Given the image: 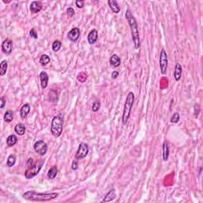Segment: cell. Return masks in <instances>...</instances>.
Here are the masks:
<instances>
[{"instance_id": "cell-1", "label": "cell", "mask_w": 203, "mask_h": 203, "mask_svg": "<svg viewBox=\"0 0 203 203\" xmlns=\"http://www.w3.org/2000/svg\"><path fill=\"white\" fill-rule=\"evenodd\" d=\"M125 17H126L129 27H130L131 35H132V42H133L134 48L136 49H138L140 47V35H139V29H138V25L136 18H135L134 16L132 15V12H131L129 9H127L126 10Z\"/></svg>"}, {"instance_id": "cell-2", "label": "cell", "mask_w": 203, "mask_h": 203, "mask_svg": "<svg viewBox=\"0 0 203 203\" xmlns=\"http://www.w3.org/2000/svg\"><path fill=\"white\" fill-rule=\"evenodd\" d=\"M59 196L56 192L52 193H40L34 190H28L22 194L23 198L32 201H48L53 200Z\"/></svg>"}, {"instance_id": "cell-3", "label": "cell", "mask_w": 203, "mask_h": 203, "mask_svg": "<svg viewBox=\"0 0 203 203\" xmlns=\"http://www.w3.org/2000/svg\"><path fill=\"white\" fill-rule=\"evenodd\" d=\"M64 114L62 113L54 116L51 122V133L55 137H59L63 132Z\"/></svg>"}, {"instance_id": "cell-4", "label": "cell", "mask_w": 203, "mask_h": 203, "mask_svg": "<svg viewBox=\"0 0 203 203\" xmlns=\"http://www.w3.org/2000/svg\"><path fill=\"white\" fill-rule=\"evenodd\" d=\"M134 100H135V95L133 94V92L130 91L128 92V94H127V98L125 100V102H124V109H123V114H122V124L124 125L127 124L128 123V119L130 117V113L131 110H132V105L134 103Z\"/></svg>"}, {"instance_id": "cell-5", "label": "cell", "mask_w": 203, "mask_h": 203, "mask_svg": "<svg viewBox=\"0 0 203 203\" xmlns=\"http://www.w3.org/2000/svg\"><path fill=\"white\" fill-rule=\"evenodd\" d=\"M43 167V162H38L36 164L31 166V167H28L25 171V177L27 179H30V178H34L36 175L39 174L40 170H41Z\"/></svg>"}, {"instance_id": "cell-6", "label": "cell", "mask_w": 203, "mask_h": 203, "mask_svg": "<svg viewBox=\"0 0 203 203\" xmlns=\"http://www.w3.org/2000/svg\"><path fill=\"white\" fill-rule=\"evenodd\" d=\"M167 66H168V58H167V52L164 48H162L159 54V67L162 75H165L167 73Z\"/></svg>"}, {"instance_id": "cell-7", "label": "cell", "mask_w": 203, "mask_h": 203, "mask_svg": "<svg viewBox=\"0 0 203 203\" xmlns=\"http://www.w3.org/2000/svg\"><path fill=\"white\" fill-rule=\"evenodd\" d=\"M89 153V146L86 143L82 142L79 145L78 150L75 155V159L76 160H81L86 158V156Z\"/></svg>"}, {"instance_id": "cell-8", "label": "cell", "mask_w": 203, "mask_h": 203, "mask_svg": "<svg viewBox=\"0 0 203 203\" xmlns=\"http://www.w3.org/2000/svg\"><path fill=\"white\" fill-rule=\"evenodd\" d=\"M33 148H34V151H36V153L43 156L47 153L48 145L43 140H36L33 144Z\"/></svg>"}, {"instance_id": "cell-9", "label": "cell", "mask_w": 203, "mask_h": 203, "mask_svg": "<svg viewBox=\"0 0 203 203\" xmlns=\"http://www.w3.org/2000/svg\"><path fill=\"white\" fill-rule=\"evenodd\" d=\"M13 50V41L10 39L6 38L2 43V51L6 55H10Z\"/></svg>"}, {"instance_id": "cell-10", "label": "cell", "mask_w": 203, "mask_h": 203, "mask_svg": "<svg viewBox=\"0 0 203 203\" xmlns=\"http://www.w3.org/2000/svg\"><path fill=\"white\" fill-rule=\"evenodd\" d=\"M79 36H80V29L78 27H74L71 30L67 33V38L72 41V42H76L79 40Z\"/></svg>"}, {"instance_id": "cell-11", "label": "cell", "mask_w": 203, "mask_h": 203, "mask_svg": "<svg viewBox=\"0 0 203 203\" xmlns=\"http://www.w3.org/2000/svg\"><path fill=\"white\" fill-rule=\"evenodd\" d=\"M98 30L95 29H92L90 30V33H88V36H87V41L90 44H94V43H96V41L98 40Z\"/></svg>"}, {"instance_id": "cell-12", "label": "cell", "mask_w": 203, "mask_h": 203, "mask_svg": "<svg viewBox=\"0 0 203 203\" xmlns=\"http://www.w3.org/2000/svg\"><path fill=\"white\" fill-rule=\"evenodd\" d=\"M29 9L32 13H37L42 9V2L40 1H33L31 2Z\"/></svg>"}, {"instance_id": "cell-13", "label": "cell", "mask_w": 203, "mask_h": 203, "mask_svg": "<svg viewBox=\"0 0 203 203\" xmlns=\"http://www.w3.org/2000/svg\"><path fill=\"white\" fill-rule=\"evenodd\" d=\"M39 76H40V86H41L42 89H45L46 87L48 86V79H49V78H48V75L47 74L46 71H42L40 73Z\"/></svg>"}, {"instance_id": "cell-14", "label": "cell", "mask_w": 203, "mask_h": 203, "mask_svg": "<svg viewBox=\"0 0 203 203\" xmlns=\"http://www.w3.org/2000/svg\"><path fill=\"white\" fill-rule=\"evenodd\" d=\"M121 58L117 56V54H113L109 58V64L113 67H118L121 65Z\"/></svg>"}, {"instance_id": "cell-15", "label": "cell", "mask_w": 203, "mask_h": 203, "mask_svg": "<svg viewBox=\"0 0 203 203\" xmlns=\"http://www.w3.org/2000/svg\"><path fill=\"white\" fill-rule=\"evenodd\" d=\"M30 105L29 103H25V105H23L20 109V117L22 119L26 118L30 112Z\"/></svg>"}, {"instance_id": "cell-16", "label": "cell", "mask_w": 203, "mask_h": 203, "mask_svg": "<svg viewBox=\"0 0 203 203\" xmlns=\"http://www.w3.org/2000/svg\"><path fill=\"white\" fill-rule=\"evenodd\" d=\"M182 67L179 63H177L174 67V77L175 81H179L182 76Z\"/></svg>"}, {"instance_id": "cell-17", "label": "cell", "mask_w": 203, "mask_h": 203, "mask_svg": "<svg viewBox=\"0 0 203 203\" xmlns=\"http://www.w3.org/2000/svg\"><path fill=\"white\" fill-rule=\"evenodd\" d=\"M108 5H109V8L111 9V10L114 13H118L121 11V8L119 6L118 2L116 0H109L108 1Z\"/></svg>"}, {"instance_id": "cell-18", "label": "cell", "mask_w": 203, "mask_h": 203, "mask_svg": "<svg viewBox=\"0 0 203 203\" xmlns=\"http://www.w3.org/2000/svg\"><path fill=\"white\" fill-rule=\"evenodd\" d=\"M117 195H116V190L115 189H111V190H109L106 194L104 197L103 200L102 201L103 202H109V201H111L113 200H114L116 198Z\"/></svg>"}, {"instance_id": "cell-19", "label": "cell", "mask_w": 203, "mask_h": 203, "mask_svg": "<svg viewBox=\"0 0 203 203\" xmlns=\"http://www.w3.org/2000/svg\"><path fill=\"white\" fill-rule=\"evenodd\" d=\"M25 130H26V128H25V125L23 123H17L14 126V131L18 136H23L25 134Z\"/></svg>"}, {"instance_id": "cell-20", "label": "cell", "mask_w": 203, "mask_h": 203, "mask_svg": "<svg viewBox=\"0 0 203 203\" xmlns=\"http://www.w3.org/2000/svg\"><path fill=\"white\" fill-rule=\"evenodd\" d=\"M169 158V145L167 140L163 143V161H167Z\"/></svg>"}, {"instance_id": "cell-21", "label": "cell", "mask_w": 203, "mask_h": 203, "mask_svg": "<svg viewBox=\"0 0 203 203\" xmlns=\"http://www.w3.org/2000/svg\"><path fill=\"white\" fill-rule=\"evenodd\" d=\"M17 143V137L16 135L11 134L6 138V144L8 147H13Z\"/></svg>"}, {"instance_id": "cell-22", "label": "cell", "mask_w": 203, "mask_h": 203, "mask_svg": "<svg viewBox=\"0 0 203 203\" xmlns=\"http://www.w3.org/2000/svg\"><path fill=\"white\" fill-rule=\"evenodd\" d=\"M58 173V168L56 166H53L49 170H48V173H47V177H48L49 179H54L56 178V175H57Z\"/></svg>"}, {"instance_id": "cell-23", "label": "cell", "mask_w": 203, "mask_h": 203, "mask_svg": "<svg viewBox=\"0 0 203 203\" xmlns=\"http://www.w3.org/2000/svg\"><path fill=\"white\" fill-rule=\"evenodd\" d=\"M59 96L56 90H51L48 92V99L52 102H56L58 101Z\"/></svg>"}, {"instance_id": "cell-24", "label": "cell", "mask_w": 203, "mask_h": 203, "mask_svg": "<svg viewBox=\"0 0 203 203\" xmlns=\"http://www.w3.org/2000/svg\"><path fill=\"white\" fill-rule=\"evenodd\" d=\"M8 68V63L6 61V59H4L0 63V75L1 76H3L6 73V71H7Z\"/></svg>"}, {"instance_id": "cell-25", "label": "cell", "mask_w": 203, "mask_h": 203, "mask_svg": "<svg viewBox=\"0 0 203 203\" xmlns=\"http://www.w3.org/2000/svg\"><path fill=\"white\" fill-rule=\"evenodd\" d=\"M50 60H51V59H50L48 55H47V54H43V55L40 56V59H39V63L42 66H46L48 63H50Z\"/></svg>"}, {"instance_id": "cell-26", "label": "cell", "mask_w": 203, "mask_h": 203, "mask_svg": "<svg viewBox=\"0 0 203 203\" xmlns=\"http://www.w3.org/2000/svg\"><path fill=\"white\" fill-rule=\"evenodd\" d=\"M16 163V156L13 154L10 155L7 158V161H6V167H12L14 166Z\"/></svg>"}, {"instance_id": "cell-27", "label": "cell", "mask_w": 203, "mask_h": 203, "mask_svg": "<svg viewBox=\"0 0 203 203\" xmlns=\"http://www.w3.org/2000/svg\"><path fill=\"white\" fill-rule=\"evenodd\" d=\"M3 118L4 121H6V122H11L13 119V113L11 110H6L5 113H4Z\"/></svg>"}, {"instance_id": "cell-28", "label": "cell", "mask_w": 203, "mask_h": 203, "mask_svg": "<svg viewBox=\"0 0 203 203\" xmlns=\"http://www.w3.org/2000/svg\"><path fill=\"white\" fill-rule=\"evenodd\" d=\"M61 46H62V43L60 40H54L53 42H52V49L53 52H58L60 48H61Z\"/></svg>"}, {"instance_id": "cell-29", "label": "cell", "mask_w": 203, "mask_h": 203, "mask_svg": "<svg viewBox=\"0 0 203 203\" xmlns=\"http://www.w3.org/2000/svg\"><path fill=\"white\" fill-rule=\"evenodd\" d=\"M100 106H101V102H100L99 99H96L95 101H94V102L92 103L91 109L93 112H98L100 109Z\"/></svg>"}, {"instance_id": "cell-30", "label": "cell", "mask_w": 203, "mask_h": 203, "mask_svg": "<svg viewBox=\"0 0 203 203\" xmlns=\"http://www.w3.org/2000/svg\"><path fill=\"white\" fill-rule=\"evenodd\" d=\"M179 120H180V115H179V113H173V115L171 116V117H170V123H173V124H176V123H178V121H179Z\"/></svg>"}, {"instance_id": "cell-31", "label": "cell", "mask_w": 203, "mask_h": 203, "mask_svg": "<svg viewBox=\"0 0 203 203\" xmlns=\"http://www.w3.org/2000/svg\"><path fill=\"white\" fill-rule=\"evenodd\" d=\"M29 36H30V37H32V38L35 39V40L38 38V34H37L36 31L35 30V29H33V28L29 30Z\"/></svg>"}, {"instance_id": "cell-32", "label": "cell", "mask_w": 203, "mask_h": 203, "mask_svg": "<svg viewBox=\"0 0 203 203\" xmlns=\"http://www.w3.org/2000/svg\"><path fill=\"white\" fill-rule=\"evenodd\" d=\"M75 10L73 9L72 7H68L67 9V17H73V16L75 15Z\"/></svg>"}, {"instance_id": "cell-33", "label": "cell", "mask_w": 203, "mask_h": 203, "mask_svg": "<svg viewBox=\"0 0 203 203\" xmlns=\"http://www.w3.org/2000/svg\"><path fill=\"white\" fill-rule=\"evenodd\" d=\"M75 5L79 9H82L83 6H84V1H82V0H76L75 1Z\"/></svg>"}, {"instance_id": "cell-34", "label": "cell", "mask_w": 203, "mask_h": 203, "mask_svg": "<svg viewBox=\"0 0 203 203\" xmlns=\"http://www.w3.org/2000/svg\"><path fill=\"white\" fill-rule=\"evenodd\" d=\"M71 169L73 170H76L78 169V162H77L76 159L72 161V163H71Z\"/></svg>"}, {"instance_id": "cell-35", "label": "cell", "mask_w": 203, "mask_h": 203, "mask_svg": "<svg viewBox=\"0 0 203 203\" xmlns=\"http://www.w3.org/2000/svg\"><path fill=\"white\" fill-rule=\"evenodd\" d=\"M0 102H1V105H0V108H1V109H3V108L5 107L6 104V101L5 100V98H4L3 97H1V98H0Z\"/></svg>"}, {"instance_id": "cell-36", "label": "cell", "mask_w": 203, "mask_h": 203, "mask_svg": "<svg viewBox=\"0 0 203 203\" xmlns=\"http://www.w3.org/2000/svg\"><path fill=\"white\" fill-rule=\"evenodd\" d=\"M118 76H119V72L117 71H113V72L111 73L112 79H116Z\"/></svg>"}, {"instance_id": "cell-37", "label": "cell", "mask_w": 203, "mask_h": 203, "mask_svg": "<svg viewBox=\"0 0 203 203\" xmlns=\"http://www.w3.org/2000/svg\"><path fill=\"white\" fill-rule=\"evenodd\" d=\"M33 165H34L33 159H32V158H29L28 160H27V166H28V167H31V166H33Z\"/></svg>"}]
</instances>
